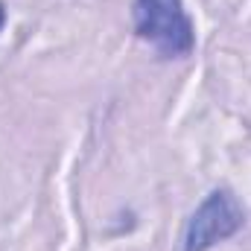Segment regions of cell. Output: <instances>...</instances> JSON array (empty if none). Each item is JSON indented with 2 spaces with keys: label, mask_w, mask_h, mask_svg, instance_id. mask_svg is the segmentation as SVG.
Listing matches in <instances>:
<instances>
[{
  "label": "cell",
  "mask_w": 251,
  "mask_h": 251,
  "mask_svg": "<svg viewBox=\"0 0 251 251\" xmlns=\"http://www.w3.org/2000/svg\"><path fill=\"white\" fill-rule=\"evenodd\" d=\"M6 21H9V15H6V3L0 0V32H3V26H6Z\"/></svg>",
  "instance_id": "3"
},
{
  "label": "cell",
  "mask_w": 251,
  "mask_h": 251,
  "mask_svg": "<svg viewBox=\"0 0 251 251\" xmlns=\"http://www.w3.org/2000/svg\"><path fill=\"white\" fill-rule=\"evenodd\" d=\"M243 225H246V207L234 196V190H210L201 199V204L190 213L181 234V251H210L213 246L237 237Z\"/></svg>",
  "instance_id": "2"
},
{
  "label": "cell",
  "mask_w": 251,
  "mask_h": 251,
  "mask_svg": "<svg viewBox=\"0 0 251 251\" xmlns=\"http://www.w3.org/2000/svg\"><path fill=\"white\" fill-rule=\"evenodd\" d=\"M131 24L134 35L161 59H187L196 50V24L184 0H134Z\"/></svg>",
  "instance_id": "1"
}]
</instances>
